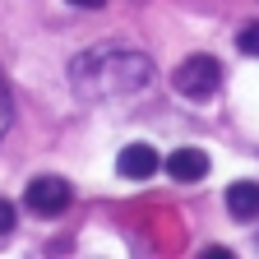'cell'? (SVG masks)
I'll use <instances>...</instances> for the list:
<instances>
[{"mask_svg":"<svg viewBox=\"0 0 259 259\" xmlns=\"http://www.w3.org/2000/svg\"><path fill=\"white\" fill-rule=\"evenodd\" d=\"M70 83L83 97H93V102H107V97H135V93H144L153 83V65L135 47L102 42V47H88V51L74 56Z\"/></svg>","mask_w":259,"mask_h":259,"instance_id":"obj_1","label":"cell"},{"mask_svg":"<svg viewBox=\"0 0 259 259\" xmlns=\"http://www.w3.org/2000/svg\"><path fill=\"white\" fill-rule=\"evenodd\" d=\"M222 83V65L213 56H185L176 65V74H171V88L181 97H190V102H204V97H213Z\"/></svg>","mask_w":259,"mask_h":259,"instance_id":"obj_2","label":"cell"},{"mask_svg":"<svg viewBox=\"0 0 259 259\" xmlns=\"http://www.w3.org/2000/svg\"><path fill=\"white\" fill-rule=\"evenodd\" d=\"M70 199H74V190H70V181H65V176H37V181H28V190H23V204L37 213V218L65 213V208H70Z\"/></svg>","mask_w":259,"mask_h":259,"instance_id":"obj_3","label":"cell"},{"mask_svg":"<svg viewBox=\"0 0 259 259\" xmlns=\"http://www.w3.org/2000/svg\"><path fill=\"white\" fill-rule=\"evenodd\" d=\"M157 167H162V157L153 153V144H125L120 157H116V171L125 181H148Z\"/></svg>","mask_w":259,"mask_h":259,"instance_id":"obj_4","label":"cell"},{"mask_svg":"<svg viewBox=\"0 0 259 259\" xmlns=\"http://www.w3.org/2000/svg\"><path fill=\"white\" fill-rule=\"evenodd\" d=\"M167 176L171 181H181V185H194V181H204L208 176V153H199V148H176V153H167Z\"/></svg>","mask_w":259,"mask_h":259,"instance_id":"obj_5","label":"cell"},{"mask_svg":"<svg viewBox=\"0 0 259 259\" xmlns=\"http://www.w3.org/2000/svg\"><path fill=\"white\" fill-rule=\"evenodd\" d=\"M227 208L236 222H254L259 218V181H232L227 185Z\"/></svg>","mask_w":259,"mask_h":259,"instance_id":"obj_6","label":"cell"},{"mask_svg":"<svg viewBox=\"0 0 259 259\" xmlns=\"http://www.w3.org/2000/svg\"><path fill=\"white\" fill-rule=\"evenodd\" d=\"M236 47H241L245 56H259V23H245V28L236 32Z\"/></svg>","mask_w":259,"mask_h":259,"instance_id":"obj_7","label":"cell"},{"mask_svg":"<svg viewBox=\"0 0 259 259\" xmlns=\"http://www.w3.org/2000/svg\"><path fill=\"white\" fill-rule=\"evenodd\" d=\"M14 125V102H10V88L5 79H0V139H5V130Z\"/></svg>","mask_w":259,"mask_h":259,"instance_id":"obj_8","label":"cell"},{"mask_svg":"<svg viewBox=\"0 0 259 259\" xmlns=\"http://www.w3.org/2000/svg\"><path fill=\"white\" fill-rule=\"evenodd\" d=\"M10 232H14V204L0 199V236H10Z\"/></svg>","mask_w":259,"mask_h":259,"instance_id":"obj_9","label":"cell"},{"mask_svg":"<svg viewBox=\"0 0 259 259\" xmlns=\"http://www.w3.org/2000/svg\"><path fill=\"white\" fill-rule=\"evenodd\" d=\"M70 5H79V10H102L107 0H70Z\"/></svg>","mask_w":259,"mask_h":259,"instance_id":"obj_10","label":"cell"}]
</instances>
